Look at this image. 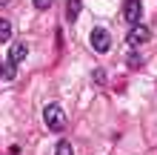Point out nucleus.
Segmentation results:
<instances>
[{"mask_svg": "<svg viewBox=\"0 0 157 155\" xmlns=\"http://www.w3.org/2000/svg\"><path fill=\"white\" fill-rule=\"evenodd\" d=\"M43 121L49 126L52 132H60L63 126H66V112H63L60 104H46L43 106Z\"/></svg>", "mask_w": 157, "mask_h": 155, "instance_id": "1", "label": "nucleus"}, {"mask_svg": "<svg viewBox=\"0 0 157 155\" xmlns=\"http://www.w3.org/2000/svg\"><path fill=\"white\" fill-rule=\"evenodd\" d=\"M26 55H29V46H26V40H14L12 46H9V66H6V78H14V66H20L26 60Z\"/></svg>", "mask_w": 157, "mask_h": 155, "instance_id": "2", "label": "nucleus"}, {"mask_svg": "<svg viewBox=\"0 0 157 155\" xmlns=\"http://www.w3.org/2000/svg\"><path fill=\"white\" fill-rule=\"evenodd\" d=\"M89 43H91V49H94L97 55H106L109 49H112V35H109L103 26H97V29H91Z\"/></svg>", "mask_w": 157, "mask_h": 155, "instance_id": "3", "label": "nucleus"}, {"mask_svg": "<svg viewBox=\"0 0 157 155\" xmlns=\"http://www.w3.org/2000/svg\"><path fill=\"white\" fill-rule=\"evenodd\" d=\"M123 17H126V23L137 26L140 17H143V3H140V0H126V3H123Z\"/></svg>", "mask_w": 157, "mask_h": 155, "instance_id": "4", "label": "nucleus"}, {"mask_svg": "<svg viewBox=\"0 0 157 155\" xmlns=\"http://www.w3.org/2000/svg\"><path fill=\"white\" fill-rule=\"evenodd\" d=\"M128 46H140V43H149L151 40V32L149 29H146V26H140V23H137V26H132V29H128Z\"/></svg>", "mask_w": 157, "mask_h": 155, "instance_id": "5", "label": "nucleus"}, {"mask_svg": "<svg viewBox=\"0 0 157 155\" xmlns=\"http://www.w3.org/2000/svg\"><path fill=\"white\" fill-rule=\"evenodd\" d=\"M80 9H83V0H69V6H66V20H69V23L77 20Z\"/></svg>", "mask_w": 157, "mask_h": 155, "instance_id": "6", "label": "nucleus"}, {"mask_svg": "<svg viewBox=\"0 0 157 155\" xmlns=\"http://www.w3.org/2000/svg\"><path fill=\"white\" fill-rule=\"evenodd\" d=\"M9 38H12V23H9L6 17H0V40L6 43Z\"/></svg>", "mask_w": 157, "mask_h": 155, "instance_id": "7", "label": "nucleus"}, {"mask_svg": "<svg viewBox=\"0 0 157 155\" xmlns=\"http://www.w3.org/2000/svg\"><path fill=\"white\" fill-rule=\"evenodd\" d=\"M54 155H75V149H71V144H69V141H57Z\"/></svg>", "mask_w": 157, "mask_h": 155, "instance_id": "8", "label": "nucleus"}, {"mask_svg": "<svg viewBox=\"0 0 157 155\" xmlns=\"http://www.w3.org/2000/svg\"><path fill=\"white\" fill-rule=\"evenodd\" d=\"M32 3H34V6H37V9H49V6L54 3V0H32Z\"/></svg>", "mask_w": 157, "mask_h": 155, "instance_id": "9", "label": "nucleus"}, {"mask_svg": "<svg viewBox=\"0 0 157 155\" xmlns=\"http://www.w3.org/2000/svg\"><path fill=\"white\" fill-rule=\"evenodd\" d=\"M3 78H6V69H3V66H0V80H3Z\"/></svg>", "mask_w": 157, "mask_h": 155, "instance_id": "10", "label": "nucleus"}]
</instances>
